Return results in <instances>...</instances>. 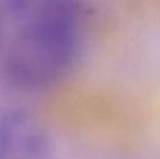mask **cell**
I'll return each instance as SVG.
<instances>
[{"mask_svg":"<svg viewBox=\"0 0 160 159\" xmlns=\"http://www.w3.org/2000/svg\"><path fill=\"white\" fill-rule=\"evenodd\" d=\"M13 24L3 69L14 86L45 89L73 68L86 30V10L80 0H39L13 18Z\"/></svg>","mask_w":160,"mask_h":159,"instance_id":"obj_1","label":"cell"},{"mask_svg":"<svg viewBox=\"0 0 160 159\" xmlns=\"http://www.w3.org/2000/svg\"><path fill=\"white\" fill-rule=\"evenodd\" d=\"M52 142L41 121L24 109L0 111V159H51Z\"/></svg>","mask_w":160,"mask_h":159,"instance_id":"obj_2","label":"cell"},{"mask_svg":"<svg viewBox=\"0 0 160 159\" xmlns=\"http://www.w3.org/2000/svg\"><path fill=\"white\" fill-rule=\"evenodd\" d=\"M37 2L38 0H6V10L13 20L21 13H24L25 10H28Z\"/></svg>","mask_w":160,"mask_h":159,"instance_id":"obj_3","label":"cell"}]
</instances>
